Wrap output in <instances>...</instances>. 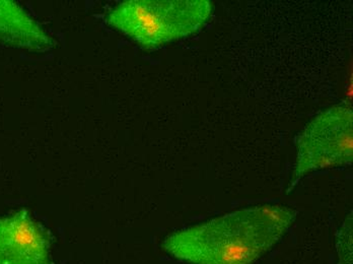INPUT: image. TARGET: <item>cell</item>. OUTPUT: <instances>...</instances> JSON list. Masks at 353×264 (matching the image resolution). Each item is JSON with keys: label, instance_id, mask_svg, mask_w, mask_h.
<instances>
[{"label": "cell", "instance_id": "obj_1", "mask_svg": "<svg viewBox=\"0 0 353 264\" xmlns=\"http://www.w3.org/2000/svg\"><path fill=\"white\" fill-rule=\"evenodd\" d=\"M296 216L284 205L245 208L176 232L163 248L192 264H254L279 243Z\"/></svg>", "mask_w": 353, "mask_h": 264}, {"label": "cell", "instance_id": "obj_2", "mask_svg": "<svg viewBox=\"0 0 353 264\" xmlns=\"http://www.w3.org/2000/svg\"><path fill=\"white\" fill-rule=\"evenodd\" d=\"M212 10L210 0H127L106 19L141 48L154 50L194 35L210 21Z\"/></svg>", "mask_w": 353, "mask_h": 264}, {"label": "cell", "instance_id": "obj_3", "mask_svg": "<svg viewBox=\"0 0 353 264\" xmlns=\"http://www.w3.org/2000/svg\"><path fill=\"white\" fill-rule=\"evenodd\" d=\"M296 159L290 192L307 174L347 167L353 159V109L348 102L314 117L296 137Z\"/></svg>", "mask_w": 353, "mask_h": 264}, {"label": "cell", "instance_id": "obj_4", "mask_svg": "<svg viewBox=\"0 0 353 264\" xmlns=\"http://www.w3.org/2000/svg\"><path fill=\"white\" fill-rule=\"evenodd\" d=\"M0 264H49L46 235L26 210L0 219Z\"/></svg>", "mask_w": 353, "mask_h": 264}, {"label": "cell", "instance_id": "obj_5", "mask_svg": "<svg viewBox=\"0 0 353 264\" xmlns=\"http://www.w3.org/2000/svg\"><path fill=\"white\" fill-rule=\"evenodd\" d=\"M0 41L35 52H46L55 46L53 38L12 1H0Z\"/></svg>", "mask_w": 353, "mask_h": 264}, {"label": "cell", "instance_id": "obj_6", "mask_svg": "<svg viewBox=\"0 0 353 264\" xmlns=\"http://www.w3.org/2000/svg\"><path fill=\"white\" fill-rule=\"evenodd\" d=\"M338 264H352V216L346 219L337 234Z\"/></svg>", "mask_w": 353, "mask_h": 264}]
</instances>
